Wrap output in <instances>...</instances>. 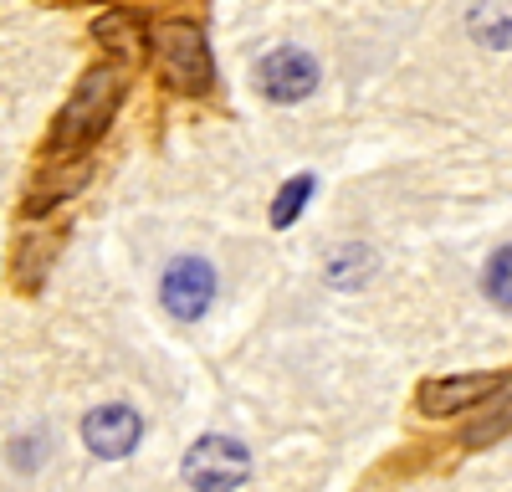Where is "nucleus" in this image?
<instances>
[{"mask_svg": "<svg viewBox=\"0 0 512 492\" xmlns=\"http://www.w3.org/2000/svg\"><path fill=\"white\" fill-rule=\"evenodd\" d=\"M118 103H123V62L88 67V72H82V82L72 88V98L62 103L52 134H47V159L62 164V159L88 154V149L108 134Z\"/></svg>", "mask_w": 512, "mask_h": 492, "instance_id": "f257e3e1", "label": "nucleus"}, {"mask_svg": "<svg viewBox=\"0 0 512 492\" xmlns=\"http://www.w3.org/2000/svg\"><path fill=\"white\" fill-rule=\"evenodd\" d=\"M149 47H154V62H159V77L169 82L175 93H210L216 82V62H210V47H205V31L190 26V21H164L149 31Z\"/></svg>", "mask_w": 512, "mask_h": 492, "instance_id": "f03ea898", "label": "nucleus"}, {"mask_svg": "<svg viewBox=\"0 0 512 492\" xmlns=\"http://www.w3.org/2000/svg\"><path fill=\"white\" fill-rule=\"evenodd\" d=\"M180 477H185L195 492H236V487L251 477V451H246L236 436H200V441L185 451Z\"/></svg>", "mask_w": 512, "mask_h": 492, "instance_id": "7ed1b4c3", "label": "nucleus"}, {"mask_svg": "<svg viewBox=\"0 0 512 492\" xmlns=\"http://www.w3.org/2000/svg\"><path fill=\"white\" fill-rule=\"evenodd\" d=\"M159 298H164V308L175 313L180 323L205 318V313H210V303H216V267L200 262V257H175V262L164 267Z\"/></svg>", "mask_w": 512, "mask_h": 492, "instance_id": "20e7f679", "label": "nucleus"}, {"mask_svg": "<svg viewBox=\"0 0 512 492\" xmlns=\"http://www.w3.org/2000/svg\"><path fill=\"white\" fill-rule=\"evenodd\" d=\"M256 88L272 103H303L318 88V62L303 47H277L256 62Z\"/></svg>", "mask_w": 512, "mask_h": 492, "instance_id": "39448f33", "label": "nucleus"}, {"mask_svg": "<svg viewBox=\"0 0 512 492\" xmlns=\"http://www.w3.org/2000/svg\"><path fill=\"white\" fill-rule=\"evenodd\" d=\"M139 436H144V421H139L134 405H98V410H88V421H82V441H88V451L103 462H123L128 451L139 446Z\"/></svg>", "mask_w": 512, "mask_h": 492, "instance_id": "423d86ee", "label": "nucleus"}, {"mask_svg": "<svg viewBox=\"0 0 512 492\" xmlns=\"http://www.w3.org/2000/svg\"><path fill=\"white\" fill-rule=\"evenodd\" d=\"M512 375H446V380H431L420 385V410L425 416H456V410H472V405H487Z\"/></svg>", "mask_w": 512, "mask_h": 492, "instance_id": "0eeeda50", "label": "nucleus"}, {"mask_svg": "<svg viewBox=\"0 0 512 492\" xmlns=\"http://www.w3.org/2000/svg\"><path fill=\"white\" fill-rule=\"evenodd\" d=\"M88 180H93V164H88V159H77V164L62 159V164H52V170L31 185V195H26V216H47V211H57V205L72 200Z\"/></svg>", "mask_w": 512, "mask_h": 492, "instance_id": "6e6552de", "label": "nucleus"}, {"mask_svg": "<svg viewBox=\"0 0 512 492\" xmlns=\"http://www.w3.org/2000/svg\"><path fill=\"white\" fill-rule=\"evenodd\" d=\"M466 31H472L482 47L507 52L512 47V0H472V11H466Z\"/></svg>", "mask_w": 512, "mask_h": 492, "instance_id": "1a4fd4ad", "label": "nucleus"}, {"mask_svg": "<svg viewBox=\"0 0 512 492\" xmlns=\"http://www.w3.org/2000/svg\"><path fill=\"white\" fill-rule=\"evenodd\" d=\"M57 246H62V236H57V231H36V236H21V246H16V262H11L16 282L36 293V287H41V277L52 272Z\"/></svg>", "mask_w": 512, "mask_h": 492, "instance_id": "9d476101", "label": "nucleus"}, {"mask_svg": "<svg viewBox=\"0 0 512 492\" xmlns=\"http://www.w3.org/2000/svg\"><path fill=\"white\" fill-rule=\"evenodd\" d=\"M93 36L103 41V47L128 67V62H139V52H144V31H139V21L128 16V11H108V16H98L93 21Z\"/></svg>", "mask_w": 512, "mask_h": 492, "instance_id": "9b49d317", "label": "nucleus"}, {"mask_svg": "<svg viewBox=\"0 0 512 492\" xmlns=\"http://www.w3.org/2000/svg\"><path fill=\"white\" fill-rule=\"evenodd\" d=\"M502 436H512V380L482 405V416L466 426V446H492V441H502Z\"/></svg>", "mask_w": 512, "mask_h": 492, "instance_id": "f8f14e48", "label": "nucleus"}, {"mask_svg": "<svg viewBox=\"0 0 512 492\" xmlns=\"http://www.w3.org/2000/svg\"><path fill=\"white\" fill-rule=\"evenodd\" d=\"M318 190V180L313 175H292L282 190H277V200H272V226L277 231H287L297 216H303V205H308V195Z\"/></svg>", "mask_w": 512, "mask_h": 492, "instance_id": "ddd939ff", "label": "nucleus"}, {"mask_svg": "<svg viewBox=\"0 0 512 492\" xmlns=\"http://www.w3.org/2000/svg\"><path fill=\"white\" fill-rule=\"evenodd\" d=\"M482 287H487V298H492L497 308H507V313H512V246H502V252L487 262Z\"/></svg>", "mask_w": 512, "mask_h": 492, "instance_id": "4468645a", "label": "nucleus"}, {"mask_svg": "<svg viewBox=\"0 0 512 492\" xmlns=\"http://www.w3.org/2000/svg\"><path fill=\"white\" fill-rule=\"evenodd\" d=\"M374 262H369V252H359V246H344V252H333V262H328V277L338 282V287H354V282H364V272H369Z\"/></svg>", "mask_w": 512, "mask_h": 492, "instance_id": "2eb2a0df", "label": "nucleus"}]
</instances>
